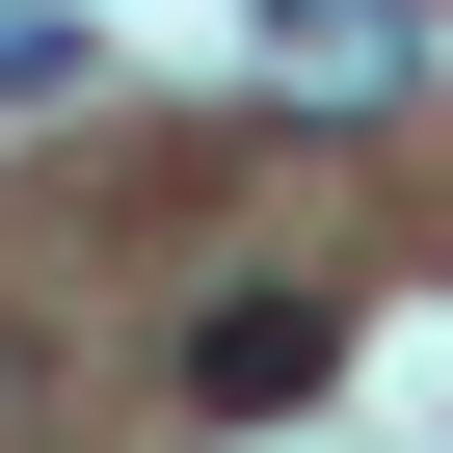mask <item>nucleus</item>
I'll return each mask as SVG.
<instances>
[{
    "label": "nucleus",
    "instance_id": "2",
    "mask_svg": "<svg viewBox=\"0 0 453 453\" xmlns=\"http://www.w3.org/2000/svg\"><path fill=\"white\" fill-rule=\"evenodd\" d=\"M267 54H294L320 107H373V81H400V0H267Z\"/></svg>",
    "mask_w": 453,
    "mask_h": 453
},
{
    "label": "nucleus",
    "instance_id": "1",
    "mask_svg": "<svg viewBox=\"0 0 453 453\" xmlns=\"http://www.w3.org/2000/svg\"><path fill=\"white\" fill-rule=\"evenodd\" d=\"M320 373H347V320H320V294H213V320H187V400H213V426H294Z\"/></svg>",
    "mask_w": 453,
    "mask_h": 453
}]
</instances>
